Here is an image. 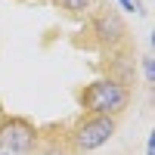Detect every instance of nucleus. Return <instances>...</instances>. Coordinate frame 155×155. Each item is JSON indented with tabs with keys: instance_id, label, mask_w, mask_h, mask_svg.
Segmentation results:
<instances>
[{
	"instance_id": "obj_1",
	"label": "nucleus",
	"mask_w": 155,
	"mask_h": 155,
	"mask_svg": "<svg viewBox=\"0 0 155 155\" xmlns=\"http://www.w3.org/2000/svg\"><path fill=\"white\" fill-rule=\"evenodd\" d=\"M134 99L130 84L115 81V78H96L87 87L78 90V106L81 115H109V118H121Z\"/></svg>"
},
{
	"instance_id": "obj_9",
	"label": "nucleus",
	"mask_w": 155,
	"mask_h": 155,
	"mask_svg": "<svg viewBox=\"0 0 155 155\" xmlns=\"http://www.w3.org/2000/svg\"><path fill=\"white\" fill-rule=\"evenodd\" d=\"M0 155H9V152H0Z\"/></svg>"
},
{
	"instance_id": "obj_2",
	"label": "nucleus",
	"mask_w": 155,
	"mask_h": 155,
	"mask_svg": "<svg viewBox=\"0 0 155 155\" xmlns=\"http://www.w3.org/2000/svg\"><path fill=\"white\" fill-rule=\"evenodd\" d=\"M115 130H118V118H109V115H81V118H74L65 130L68 155L96 152L99 146H106L115 137Z\"/></svg>"
},
{
	"instance_id": "obj_7",
	"label": "nucleus",
	"mask_w": 155,
	"mask_h": 155,
	"mask_svg": "<svg viewBox=\"0 0 155 155\" xmlns=\"http://www.w3.org/2000/svg\"><path fill=\"white\" fill-rule=\"evenodd\" d=\"M121 3V9H127V12H143V3L140 0H118Z\"/></svg>"
},
{
	"instance_id": "obj_8",
	"label": "nucleus",
	"mask_w": 155,
	"mask_h": 155,
	"mask_svg": "<svg viewBox=\"0 0 155 155\" xmlns=\"http://www.w3.org/2000/svg\"><path fill=\"white\" fill-rule=\"evenodd\" d=\"M146 155H155V137H149V143H146Z\"/></svg>"
},
{
	"instance_id": "obj_6",
	"label": "nucleus",
	"mask_w": 155,
	"mask_h": 155,
	"mask_svg": "<svg viewBox=\"0 0 155 155\" xmlns=\"http://www.w3.org/2000/svg\"><path fill=\"white\" fill-rule=\"evenodd\" d=\"M143 74H146V84L152 87L155 84V59L152 56H143Z\"/></svg>"
},
{
	"instance_id": "obj_5",
	"label": "nucleus",
	"mask_w": 155,
	"mask_h": 155,
	"mask_svg": "<svg viewBox=\"0 0 155 155\" xmlns=\"http://www.w3.org/2000/svg\"><path fill=\"white\" fill-rule=\"evenodd\" d=\"M56 3L65 12H71V16H87V12L96 6V0H56Z\"/></svg>"
},
{
	"instance_id": "obj_3",
	"label": "nucleus",
	"mask_w": 155,
	"mask_h": 155,
	"mask_svg": "<svg viewBox=\"0 0 155 155\" xmlns=\"http://www.w3.org/2000/svg\"><path fill=\"white\" fill-rule=\"evenodd\" d=\"M87 34L93 37L96 47L109 50V53L127 44V25H124V19L112 6H102V3H96L87 12Z\"/></svg>"
},
{
	"instance_id": "obj_4",
	"label": "nucleus",
	"mask_w": 155,
	"mask_h": 155,
	"mask_svg": "<svg viewBox=\"0 0 155 155\" xmlns=\"http://www.w3.org/2000/svg\"><path fill=\"white\" fill-rule=\"evenodd\" d=\"M37 140H41V130L28 118H19V115H3L0 118V152L31 155V152H37Z\"/></svg>"
}]
</instances>
